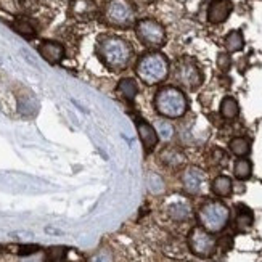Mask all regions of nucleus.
<instances>
[{
	"label": "nucleus",
	"mask_w": 262,
	"mask_h": 262,
	"mask_svg": "<svg viewBox=\"0 0 262 262\" xmlns=\"http://www.w3.org/2000/svg\"><path fill=\"white\" fill-rule=\"evenodd\" d=\"M97 53L108 70L122 71L132 60V47L127 40L119 36H103L97 42Z\"/></svg>",
	"instance_id": "obj_1"
},
{
	"label": "nucleus",
	"mask_w": 262,
	"mask_h": 262,
	"mask_svg": "<svg viewBox=\"0 0 262 262\" xmlns=\"http://www.w3.org/2000/svg\"><path fill=\"white\" fill-rule=\"evenodd\" d=\"M230 219V209L221 201L204 203L198 211V221L204 230L209 233L222 232Z\"/></svg>",
	"instance_id": "obj_4"
},
{
	"label": "nucleus",
	"mask_w": 262,
	"mask_h": 262,
	"mask_svg": "<svg viewBox=\"0 0 262 262\" xmlns=\"http://www.w3.org/2000/svg\"><path fill=\"white\" fill-rule=\"evenodd\" d=\"M204 179H206V176L200 167L190 166L182 174V185H184V190L188 195H198L204 185Z\"/></svg>",
	"instance_id": "obj_9"
},
{
	"label": "nucleus",
	"mask_w": 262,
	"mask_h": 262,
	"mask_svg": "<svg viewBox=\"0 0 262 262\" xmlns=\"http://www.w3.org/2000/svg\"><path fill=\"white\" fill-rule=\"evenodd\" d=\"M211 190L215 196H219V198H227V196H230L232 195V191H233V182L229 176H217L214 180H212V185H211Z\"/></svg>",
	"instance_id": "obj_14"
},
{
	"label": "nucleus",
	"mask_w": 262,
	"mask_h": 262,
	"mask_svg": "<svg viewBox=\"0 0 262 262\" xmlns=\"http://www.w3.org/2000/svg\"><path fill=\"white\" fill-rule=\"evenodd\" d=\"M229 150L232 151V155L238 158H245L251 151V142H249L246 137H235L229 143Z\"/></svg>",
	"instance_id": "obj_20"
},
{
	"label": "nucleus",
	"mask_w": 262,
	"mask_h": 262,
	"mask_svg": "<svg viewBox=\"0 0 262 262\" xmlns=\"http://www.w3.org/2000/svg\"><path fill=\"white\" fill-rule=\"evenodd\" d=\"M167 214H169V217L176 222H185L191 217V208L187 201L177 200L167 206Z\"/></svg>",
	"instance_id": "obj_13"
},
{
	"label": "nucleus",
	"mask_w": 262,
	"mask_h": 262,
	"mask_svg": "<svg viewBox=\"0 0 262 262\" xmlns=\"http://www.w3.org/2000/svg\"><path fill=\"white\" fill-rule=\"evenodd\" d=\"M39 249H40V248H39L37 245H23V246L18 248V254H19V256H31V254H34V253H37Z\"/></svg>",
	"instance_id": "obj_28"
},
{
	"label": "nucleus",
	"mask_w": 262,
	"mask_h": 262,
	"mask_svg": "<svg viewBox=\"0 0 262 262\" xmlns=\"http://www.w3.org/2000/svg\"><path fill=\"white\" fill-rule=\"evenodd\" d=\"M145 4H151V2H155V0H143Z\"/></svg>",
	"instance_id": "obj_31"
},
{
	"label": "nucleus",
	"mask_w": 262,
	"mask_h": 262,
	"mask_svg": "<svg viewBox=\"0 0 262 262\" xmlns=\"http://www.w3.org/2000/svg\"><path fill=\"white\" fill-rule=\"evenodd\" d=\"M155 129L158 132L159 140H163V142H169L174 137V127H172V124L167 121H158Z\"/></svg>",
	"instance_id": "obj_25"
},
{
	"label": "nucleus",
	"mask_w": 262,
	"mask_h": 262,
	"mask_svg": "<svg viewBox=\"0 0 262 262\" xmlns=\"http://www.w3.org/2000/svg\"><path fill=\"white\" fill-rule=\"evenodd\" d=\"M219 111H221V116H222L224 119L232 121V119H235L238 115H240V105H238V101H236L233 97L227 95V97H224L222 101H221V108H219Z\"/></svg>",
	"instance_id": "obj_16"
},
{
	"label": "nucleus",
	"mask_w": 262,
	"mask_h": 262,
	"mask_svg": "<svg viewBox=\"0 0 262 262\" xmlns=\"http://www.w3.org/2000/svg\"><path fill=\"white\" fill-rule=\"evenodd\" d=\"M11 28H13L19 36L26 37V39L36 37V29H34L31 21H28V19H15L13 23H11Z\"/></svg>",
	"instance_id": "obj_23"
},
{
	"label": "nucleus",
	"mask_w": 262,
	"mask_h": 262,
	"mask_svg": "<svg viewBox=\"0 0 262 262\" xmlns=\"http://www.w3.org/2000/svg\"><path fill=\"white\" fill-rule=\"evenodd\" d=\"M66 257H68V248L64 246H52L45 253L47 262H66Z\"/></svg>",
	"instance_id": "obj_24"
},
{
	"label": "nucleus",
	"mask_w": 262,
	"mask_h": 262,
	"mask_svg": "<svg viewBox=\"0 0 262 262\" xmlns=\"http://www.w3.org/2000/svg\"><path fill=\"white\" fill-rule=\"evenodd\" d=\"M135 73L143 84L158 85L167 79L170 73V63L166 55L159 52H148L137 61Z\"/></svg>",
	"instance_id": "obj_2"
},
{
	"label": "nucleus",
	"mask_w": 262,
	"mask_h": 262,
	"mask_svg": "<svg viewBox=\"0 0 262 262\" xmlns=\"http://www.w3.org/2000/svg\"><path fill=\"white\" fill-rule=\"evenodd\" d=\"M118 92L127 101H134V98L139 95V82L134 77H124L118 84Z\"/></svg>",
	"instance_id": "obj_15"
},
{
	"label": "nucleus",
	"mask_w": 262,
	"mask_h": 262,
	"mask_svg": "<svg viewBox=\"0 0 262 262\" xmlns=\"http://www.w3.org/2000/svg\"><path fill=\"white\" fill-rule=\"evenodd\" d=\"M233 11L232 0H212L208 7V21L211 25H222Z\"/></svg>",
	"instance_id": "obj_10"
},
{
	"label": "nucleus",
	"mask_w": 262,
	"mask_h": 262,
	"mask_svg": "<svg viewBox=\"0 0 262 262\" xmlns=\"http://www.w3.org/2000/svg\"><path fill=\"white\" fill-rule=\"evenodd\" d=\"M155 110L158 115L167 119H179L188 111V100L184 90L176 85H166L159 89L155 95Z\"/></svg>",
	"instance_id": "obj_3"
},
{
	"label": "nucleus",
	"mask_w": 262,
	"mask_h": 262,
	"mask_svg": "<svg viewBox=\"0 0 262 262\" xmlns=\"http://www.w3.org/2000/svg\"><path fill=\"white\" fill-rule=\"evenodd\" d=\"M172 77L177 85H180L185 90H190V92L200 89V85L203 84V73L200 70V66L196 64L195 60L188 58V56L180 58L176 63Z\"/></svg>",
	"instance_id": "obj_5"
},
{
	"label": "nucleus",
	"mask_w": 262,
	"mask_h": 262,
	"mask_svg": "<svg viewBox=\"0 0 262 262\" xmlns=\"http://www.w3.org/2000/svg\"><path fill=\"white\" fill-rule=\"evenodd\" d=\"M224 45H225V50L229 53H236V52H242L245 47V37H243V32L242 31H232L225 36L224 39Z\"/></svg>",
	"instance_id": "obj_17"
},
{
	"label": "nucleus",
	"mask_w": 262,
	"mask_h": 262,
	"mask_svg": "<svg viewBox=\"0 0 262 262\" xmlns=\"http://www.w3.org/2000/svg\"><path fill=\"white\" fill-rule=\"evenodd\" d=\"M161 161L166 167H180L185 163V155L177 148H167L161 153Z\"/></svg>",
	"instance_id": "obj_18"
},
{
	"label": "nucleus",
	"mask_w": 262,
	"mask_h": 262,
	"mask_svg": "<svg viewBox=\"0 0 262 262\" xmlns=\"http://www.w3.org/2000/svg\"><path fill=\"white\" fill-rule=\"evenodd\" d=\"M95 4L92 0H76L73 4V11L77 18H84V19H89L95 15Z\"/></svg>",
	"instance_id": "obj_21"
},
{
	"label": "nucleus",
	"mask_w": 262,
	"mask_h": 262,
	"mask_svg": "<svg viewBox=\"0 0 262 262\" xmlns=\"http://www.w3.org/2000/svg\"><path fill=\"white\" fill-rule=\"evenodd\" d=\"M148 187H150V190L153 193H156V195H158V193L164 191V182L158 174H151L150 177H148Z\"/></svg>",
	"instance_id": "obj_26"
},
{
	"label": "nucleus",
	"mask_w": 262,
	"mask_h": 262,
	"mask_svg": "<svg viewBox=\"0 0 262 262\" xmlns=\"http://www.w3.org/2000/svg\"><path fill=\"white\" fill-rule=\"evenodd\" d=\"M137 134H139L142 145L146 151H153L156 148V145L159 143V137H158L156 129L151 126L150 122H146L143 119L137 121Z\"/></svg>",
	"instance_id": "obj_11"
},
{
	"label": "nucleus",
	"mask_w": 262,
	"mask_h": 262,
	"mask_svg": "<svg viewBox=\"0 0 262 262\" xmlns=\"http://www.w3.org/2000/svg\"><path fill=\"white\" fill-rule=\"evenodd\" d=\"M39 53L42 58L50 63V64H56L60 63L64 58V47L60 42L55 40H43L39 45Z\"/></svg>",
	"instance_id": "obj_12"
},
{
	"label": "nucleus",
	"mask_w": 262,
	"mask_h": 262,
	"mask_svg": "<svg viewBox=\"0 0 262 262\" xmlns=\"http://www.w3.org/2000/svg\"><path fill=\"white\" fill-rule=\"evenodd\" d=\"M92 262H111V256L108 253H100L98 256L94 257Z\"/></svg>",
	"instance_id": "obj_30"
},
{
	"label": "nucleus",
	"mask_w": 262,
	"mask_h": 262,
	"mask_svg": "<svg viewBox=\"0 0 262 262\" xmlns=\"http://www.w3.org/2000/svg\"><path fill=\"white\" fill-rule=\"evenodd\" d=\"M105 19L115 28L129 29L135 25V8L129 0H111L105 8Z\"/></svg>",
	"instance_id": "obj_7"
},
{
	"label": "nucleus",
	"mask_w": 262,
	"mask_h": 262,
	"mask_svg": "<svg viewBox=\"0 0 262 262\" xmlns=\"http://www.w3.org/2000/svg\"><path fill=\"white\" fill-rule=\"evenodd\" d=\"M217 68L222 73H227L232 68V56L227 52H222L217 55Z\"/></svg>",
	"instance_id": "obj_27"
},
{
	"label": "nucleus",
	"mask_w": 262,
	"mask_h": 262,
	"mask_svg": "<svg viewBox=\"0 0 262 262\" xmlns=\"http://www.w3.org/2000/svg\"><path fill=\"white\" fill-rule=\"evenodd\" d=\"M19 5L23 7V10H26V11H34V10H37L39 7V0H19Z\"/></svg>",
	"instance_id": "obj_29"
},
{
	"label": "nucleus",
	"mask_w": 262,
	"mask_h": 262,
	"mask_svg": "<svg viewBox=\"0 0 262 262\" xmlns=\"http://www.w3.org/2000/svg\"><path fill=\"white\" fill-rule=\"evenodd\" d=\"M233 174L238 180H248L253 176V164L246 158H238L233 164Z\"/></svg>",
	"instance_id": "obj_22"
},
{
	"label": "nucleus",
	"mask_w": 262,
	"mask_h": 262,
	"mask_svg": "<svg viewBox=\"0 0 262 262\" xmlns=\"http://www.w3.org/2000/svg\"><path fill=\"white\" fill-rule=\"evenodd\" d=\"M135 34L145 47L159 49L166 43V29L153 18H143L135 23Z\"/></svg>",
	"instance_id": "obj_6"
},
{
	"label": "nucleus",
	"mask_w": 262,
	"mask_h": 262,
	"mask_svg": "<svg viewBox=\"0 0 262 262\" xmlns=\"http://www.w3.org/2000/svg\"><path fill=\"white\" fill-rule=\"evenodd\" d=\"M188 246H190V251L195 256L211 257L215 251L217 242H215L212 233L204 230L203 227H195V229H191L188 235Z\"/></svg>",
	"instance_id": "obj_8"
},
{
	"label": "nucleus",
	"mask_w": 262,
	"mask_h": 262,
	"mask_svg": "<svg viewBox=\"0 0 262 262\" xmlns=\"http://www.w3.org/2000/svg\"><path fill=\"white\" fill-rule=\"evenodd\" d=\"M253 222H254V214L253 211L246 208V206H238L236 209V219H235V224L238 227V230H248L249 227H253Z\"/></svg>",
	"instance_id": "obj_19"
}]
</instances>
